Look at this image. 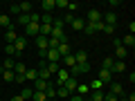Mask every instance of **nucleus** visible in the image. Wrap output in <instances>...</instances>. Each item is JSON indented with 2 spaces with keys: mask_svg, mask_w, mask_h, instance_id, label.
I'll list each match as a JSON object with an SVG mask.
<instances>
[{
  "mask_svg": "<svg viewBox=\"0 0 135 101\" xmlns=\"http://www.w3.org/2000/svg\"><path fill=\"white\" fill-rule=\"evenodd\" d=\"M104 101H117V97H115V94H110V92H108V94H104Z\"/></svg>",
  "mask_w": 135,
  "mask_h": 101,
  "instance_id": "a19ab883",
  "label": "nucleus"
},
{
  "mask_svg": "<svg viewBox=\"0 0 135 101\" xmlns=\"http://www.w3.org/2000/svg\"><path fill=\"white\" fill-rule=\"evenodd\" d=\"M63 88H65L70 94H74V92H77V88H79V81H77L74 77H68V79H65V83H63Z\"/></svg>",
  "mask_w": 135,
  "mask_h": 101,
  "instance_id": "f257e3e1",
  "label": "nucleus"
},
{
  "mask_svg": "<svg viewBox=\"0 0 135 101\" xmlns=\"http://www.w3.org/2000/svg\"><path fill=\"white\" fill-rule=\"evenodd\" d=\"M32 99H34V101H47V94H45V92H38V90H34Z\"/></svg>",
  "mask_w": 135,
  "mask_h": 101,
  "instance_id": "b1692460",
  "label": "nucleus"
},
{
  "mask_svg": "<svg viewBox=\"0 0 135 101\" xmlns=\"http://www.w3.org/2000/svg\"><path fill=\"white\" fill-rule=\"evenodd\" d=\"M5 54L9 58H16V47H14V45H5Z\"/></svg>",
  "mask_w": 135,
  "mask_h": 101,
  "instance_id": "c85d7f7f",
  "label": "nucleus"
},
{
  "mask_svg": "<svg viewBox=\"0 0 135 101\" xmlns=\"http://www.w3.org/2000/svg\"><path fill=\"white\" fill-rule=\"evenodd\" d=\"M18 25H29V14H18Z\"/></svg>",
  "mask_w": 135,
  "mask_h": 101,
  "instance_id": "c756f323",
  "label": "nucleus"
},
{
  "mask_svg": "<svg viewBox=\"0 0 135 101\" xmlns=\"http://www.w3.org/2000/svg\"><path fill=\"white\" fill-rule=\"evenodd\" d=\"M128 34H131V36L135 34V23H131V25H128Z\"/></svg>",
  "mask_w": 135,
  "mask_h": 101,
  "instance_id": "c03bdc74",
  "label": "nucleus"
},
{
  "mask_svg": "<svg viewBox=\"0 0 135 101\" xmlns=\"http://www.w3.org/2000/svg\"><path fill=\"white\" fill-rule=\"evenodd\" d=\"M14 47H16V58H18L20 54H23V49L27 47V38H25V36H18L16 43H14Z\"/></svg>",
  "mask_w": 135,
  "mask_h": 101,
  "instance_id": "f03ea898",
  "label": "nucleus"
},
{
  "mask_svg": "<svg viewBox=\"0 0 135 101\" xmlns=\"http://www.w3.org/2000/svg\"><path fill=\"white\" fill-rule=\"evenodd\" d=\"M9 14H20V5H9Z\"/></svg>",
  "mask_w": 135,
  "mask_h": 101,
  "instance_id": "e433bc0d",
  "label": "nucleus"
},
{
  "mask_svg": "<svg viewBox=\"0 0 135 101\" xmlns=\"http://www.w3.org/2000/svg\"><path fill=\"white\" fill-rule=\"evenodd\" d=\"M14 63H16V58H2V72L5 70H14Z\"/></svg>",
  "mask_w": 135,
  "mask_h": 101,
  "instance_id": "aec40b11",
  "label": "nucleus"
},
{
  "mask_svg": "<svg viewBox=\"0 0 135 101\" xmlns=\"http://www.w3.org/2000/svg\"><path fill=\"white\" fill-rule=\"evenodd\" d=\"M54 88H56V99H70V92L63 85H54Z\"/></svg>",
  "mask_w": 135,
  "mask_h": 101,
  "instance_id": "f3484780",
  "label": "nucleus"
},
{
  "mask_svg": "<svg viewBox=\"0 0 135 101\" xmlns=\"http://www.w3.org/2000/svg\"><path fill=\"white\" fill-rule=\"evenodd\" d=\"M61 20H63V23H72V20H74V16H72V14H70V11H68V14H65V16H63V18H61Z\"/></svg>",
  "mask_w": 135,
  "mask_h": 101,
  "instance_id": "ea45409f",
  "label": "nucleus"
},
{
  "mask_svg": "<svg viewBox=\"0 0 135 101\" xmlns=\"http://www.w3.org/2000/svg\"><path fill=\"white\" fill-rule=\"evenodd\" d=\"M52 23H54L52 14H43V16H41V25H52Z\"/></svg>",
  "mask_w": 135,
  "mask_h": 101,
  "instance_id": "cd10ccee",
  "label": "nucleus"
},
{
  "mask_svg": "<svg viewBox=\"0 0 135 101\" xmlns=\"http://www.w3.org/2000/svg\"><path fill=\"white\" fill-rule=\"evenodd\" d=\"M0 25H2L5 29H14V25H11V18H9L7 14H0Z\"/></svg>",
  "mask_w": 135,
  "mask_h": 101,
  "instance_id": "dca6fc26",
  "label": "nucleus"
},
{
  "mask_svg": "<svg viewBox=\"0 0 135 101\" xmlns=\"http://www.w3.org/2000/svg\"><path fill=\"white\" fill-rule=\"evenodd\" d=\"M99 20H101V11H97V9L88 11V20L86 23H99Z\"/></svg>",
  "mask_w": 135,
  "mask_h": 101,
  "instance_id": "1a4fd4ad",
  "label": "nucleus"
},
{
  "mask_svg": "<svg viewBox=\"0 0 135 101\" xmlns=\"http://www.w3.org/2000/svg\"><path fill=\"white\" fill-rule=\"evenodd\" d=\"M110 94L124 97V88H122V83H110Z\"/></svg>",
  "mask_w": 135,
  "mask_h": 101,
  "instance_id": "ddd939ff",
  "label": "nucleus"
},
{
  "mask_svg": "<svg viewBox=\"0 0 135 101\" xmlns=\"http://www.w3.org/2000/svg\"><path fill=\"white\" fill-rule=\"evenodd\" d=\"M77 7H79V5H77V2H70V5H68V11H70V14H72V11H74V9H77Z\"/></svg>",
  "mask_w": 135,
  "mask_h": 101,
  "instance_id": "37998d69",
  "label": "nucleus"
},
{
  "mask_svg": "<svg viewBox=\"0 0 135 101\" xmlns=\"http://www.w3.org/2000/svg\"><path fill=\"white\" fill-rule=\"evenodd\" d=\"M65 101H86V99H83V97H79L77 92H74V94H70V99H65Z\"/></svg>",
  "mask_w": 135,
  "mask_h": 101,
  "instance_id": "58836bf2",
  "label": "nucleus"
},
{
  "mask_svg": "<svg viewBox=\"0 0 135 101\" xmlns=\"http://www.w3.org/2000/svg\"><path fill=\"white\" fill-rule=\"evenodd\" d=\"M68 0H54V7H61V9H68Z\"/></svg>",
  "mask_w": 135,
  "mask_h": 101,
  "instance_id": "f704fd0d",
  "label": "nucleus"
},
{
  "mask_svg": "<svg viewBox=\"0 0 135 101\" xmlns=\"http://www.w3.org/2000/svg\"><path fill=\"white\" fill-rule=\"evenodd\" d=\"M77 72L79 74H88V72H90V63H79V65H77Z\"/></svg>",
  "mask_w": 135,
  "mask_h": 101,
  "instance_id": "5701e85b",
  "label": "nucleus"
},
{
  "mask_svg": "<svg viewBox=\"0 0 135 101\" xmlns=\"http://www.w3.org/2000/svg\"><path fill=\"white\" fill-rule=\"evenodd\" d=\"M11 101H25V99H23L20 94H16V97H11Z\"/></svg>",
  "mask_w": 135,
  "mask_h": 101,
  "instance_id": "a18cd8bd",
  "label": "nucleus"
},
{
  "mask_svg": "<svg viewBox=\"0 0 135 101\" xmlns=\"http://www.w3.org/2000/svg\"><path fill=\"white\" fill-rule=\"evenodd\" d=\"M92 25H95V34H97V32H101V29H104V23H101V20H99V23H92Z\"/></svg>",
  "mask_w": 135,
  "mask_h": 101,
  "instance_id": "79ce46f5",
  "label": "nucleus"
},
{
  "mask_svg": "<svg viewBox=\"0 0 135 101\" xmlns=\"http://www.w3.org/2000/svg\"><path fill=\"white\" fill-rule=\"evenodd\" d=\"M45 94H47V101H50V99H56V88H54L52 83H50V85H47V90H45Z\"/></svg>",
  "mask_w": 135,
  "mask_h": 101,
  "instance_id": "393cba45",
  "label": "nucleus"
},
{
  "mask_svg": "<svg viewBox=\"0 0 135 101\" xmlns=\"http://www.w3.org/2000/svg\"><path fill=\"white\" fill-rule=\"evenodd\" d=\"M70 25H72L74 32H83V27H86V20H83V18H74Z\"/></svg>",
  "mask_w": 135,
  "mask_h": 101,
  "instance_id": "9b49d317",
  "label": "nucleus"
},
{
  "mask_svg": "<svg viewBox=\"0 0 135 101\" xmlns=\"http://www.w3.org/2000/svg\"><path fill=\"white\" fill-rule=\"evenodd\" d=\"M56 52H59V56H68V54H72V47H70V43H61V45H59V47H56Z\"/></svg>",
  "mask_w": 135,
  "mask_h": 101,
  "instance_id": "423d86ee",
  "label": "nucleus"
},
{
  "mask_svg": "<svg viewBox=\"0 0 135 101\" xmlns=\"http://www.w3.org/2000/svg\"><path fill=\"white\" fill-rule=\"evenodd\" d=\"M115 56H117V61H124V58L128 56V49H126L124 45H119V47H115Z\"/></svg>",
  "mask_w": 135,
  "mask_h": 101,
  "instance_id": "9d476101",
  "label": "nucleus"
},
{
  "mask_svg": "<svg viewBox=\"0 0 135 101\" xmlns=\"http://www.w3.org/2000/svg\"><path fill=\"white\" fill-rule=\"evenodd\" d=\"M0 72H2V58H0Z\"/></svg>",
  "mask_w": 135,
  "mask_h": 101,
  "instance_id": "49530a36",
  "label": "nucleus"
},
{
  "mask_svg": "<svg viewBox=\"0 0 135 101\" xmlns=\"http://www.w3.org/2000/svg\"><path fill=\"white\" fill-rule=\"evenodd\" d=\"M88 90H90V88H88V85H79V88H77L79 97H81V94H88Z\"/></svg>",
  "mask_w": 135,
  "mask_h": 101,
  "instance_id": "4c0bfd02",
  "label": "nucleus"
},
{
  "mask_svg": "<svg viewBox=\"0 0 135 101\" xmlns=\"http://www.w3.org/2000/svg\"><path fill=\"white\" fill-rule=\"evenodd\" d=\"M63 63H65L68 67H74V65H77V61H74V56H72V54H68V56H63Z\"/></svg>",
  "mask_w": 135,
  "mask_h": 101,
  "instance_id": "bb28decb",
  "label": "nucleus"
},
{
  "mask_svg": "<svg viewBox=\"0 0 135 101\" xmlns=\"http://www.w3.org/2000/svg\"><path fill=\"white\" fill-rule=\"evenodd\" d=\"M16 38H18V34H16L14 29H7V32H5V43H7V45H14Z\"/></svg>",
  "mask_w": 135,
  "mask_h": 101,
  "instance_id": "6e6552de",
  "label": "nucleus"
},
{
  "mask_svg": "<svg viewBox=\"0 0 135 101\" xmlns=\"http://www.w3.org/2000/svg\"><path fill=\"white\" fill-rule=\"evenodd\" d=\"M36 79H38V72L36 70H27L25 72V81H36Z\"/></svg>",
  "mask_w": 135,
  "mask_h": 101,
  "instance_id": "4be33fe9",
  "label": "nucleus"
},
{
  "mask_svg": "<svg viewBox=\"0 0 135 101\" xmlns=\"http://www.w3.org/2000/svg\"><path fill=\"white\" fill-rule=\"evenodd\" d=\"M99 81L101 83H113V72L110 70H99Z\"/></svg>",
  "mask_w": 135,
  "mask_h": 101,
  "instance_id": "0eeeda50",
  "label": "nucleus"
},
{
  "mask_svg": "<svg viewBox=\"0 0 135 101\" xmlns=\"http://www.w3.org/2000/svg\"><path fill=\"white\" fill-rule=\"evenodd\" d=\"M122 45H124L126 49H133V47H135V36H131V34H128V36L122 41Z\"/></svg>",
  "mask_w": 135,
  "mask_h": 101,
  "instance_id": "a211bd4d",
  "label": "nucleus"
},
{
  "mask_svg": "<svg viewBox=\"0 0 135 101\" xmlns=\"http://www.w3.org/2000/svg\"><path fill=\"white\" fill-rule=\"evenodd\" d=\"M88 101H104V92H101V90H95V92L90 94V99H88Z\"/></svg>",
  "mask_w": 135,
  "mask_h": 101,
  "instance_id": "a878e982",
  "label": "nucleus"
},
{
  "mask_svg": "<svg viewBox=\"0 0 135 101\" xmlns=\"http://www.w3.org/2000/svg\"><path fill=\"white\" fill-rule=\"evenodd\" d=\"M104 34H108V36H113V32H115V25H104V29H101Z\"/></svg>",
  "mask_w": 135,
  "mask_h": 101,
  "instance_id": "c9c22d12",
  "label": "nucleus"
},
{
  "mask_svg": "<svg viewBox=\"0 0 135 101\" xmlns=\"http://www.w3.org/2000/svg\"><path fill=\"white\" fill-rule=\"evenodd\" d=\"M27 36H34V38L38 36V23H29L27 27H25V38H27Z\"/></svg>",
  "mask_w": 135,
  "mask_h": 101,
  "instance_id": "7ed1b4c3",
  "label": "nucleus"
},
{
  "mask_svg": "<svg viewBox=\"0 0 135 101\" xmlns=\"http://www.w3.org/2000/svg\"><path fill=\"white\" fill-rule=\"evenodd\" d=\"M124 70H126V63H124V61H113L110 72H117V74H119V72H124Z\"/></svg>",
  "mask_w": 135,
  "mask_h": 101,
  "instance_id": "2eb2a0df",
  "label": "nucleus"
},
{
  "mask_svg": "<svg viewBox=\"0 0 135 101\" xmlns=\"http://www.w3.org/2000/svg\"><path fill=\"white\" fill-rule=\"evenodd\" d=\"M25 72H27V65H25L23 61H16L14 63V74L16 77H25Z\"/></svg>",
  "mask_w": 135,
  "mask_h": 101,
  "instance_id": "20e7f679",
  "label": "nucleus"
},
{
  "mask_svg": "<svg viewBox=\"0 0 135 101\" xmlns=\"http://www.w3.org/2000/svg\"><path fill=\"white\" fill-rule=\"evenodd\" d=\"M32 94H34L32 88H23V92H20V97H23V99H32Z\"/></svg>",
  "mask_w": 135,
  "mask_h": 101,
  "instance_id": "473e14b6",
  "label": "nucleus"
},
{
  "mask_svg": "<svg viewBox=\"0 0 135 101\" xmlns=\"http://www.w3.org/2000/svg\"><path fill=\"white\" fill-rule=\"evenodd\" d=\"M110 67H113V56H108V58L101 61V70H110Z\"/></svg>",
  "mask_w": 135,
  "mask_h": 101,
  "instance_id": "7c9ffc66",
  "label": "nucleus"
},
{
  "mask_svg": "<svg viewBox=\"0 0 135 101\" xmlns=\"http://www.w3.org/2000/svg\"><path fill=\"white\" fill-rule=\"evenodd\" d=\"M50 101H61V99H50Z\"/></svg>",
  "mask_w": 135,
  "mask_h": 101,
  "instance_id": "de8ad7c7",
  "label": "nucleus"
},
{
  "mask_svg": "<svg viewBox=\"0 0 135 101\" xmlns=\"http://www.w3.org/2000/svg\"><path fill=\"white\" fill-rule=\"evenodd\" d=\"M72 56H74V61H77V65H79V63H88V52H86V49H77Z\"/></svg>",
  "mask_w": 135,
  "mask_h": 101,
  "instance_id": "39448f33",
  "label": "nucleus"
},
{
  "mask_svg": "<svg viewBox=\"0 0 135 101\" xmlns=\"http://www.w3.org/2000/svg\"><path fill=\"white\" fill-rule=\"evenodd\" d=\"M68 77H70V74H68V70H63V67H61V70L56 72V85H63Z\"/></svg>",
  "mask_w": 135,
  "mask_h": 101,
  "instance_id": "f8f14e48",
  "label": "nucleus"
},
{
  "mask_svg": "<svg viewBox=\"0 0 135 101\" xmlns=\"http://www.w3.org/2000/svg\"><path fill=\"white\" fill-rule=\"evenodd\" d=\"M41 9H43L45 14H50V11L54 9V0H43V2H41Z\"/></svg>",
  "mask_w": 135,
  "mask_h": 101,
  "instance_id": "6ab92c4d",
  "label": "nucleus"
},
{
  "mask_svg": "<svg viewBox=\"0 0 135 101\" xmlns=\"http://www.w3.org/2000/svg\"><path fill=\"white\" fill-rule=\"evenodd\" d=\"M47 85H50V83L43 81V79H36V81H34V90H38V92H45V90H47Z\"/></svg>",
  "mask_w": 135,
  "mask_h": 101,
  "instance_id": "4468645a",
  "label": "nucleus"
},
{
  "mask_svg": "<svg viewBox=\"0 0 135 101\" xmlns=\"http://www.w3.org/2000/svg\"><path fill=\"white\" fill-rule=\"evenodd\" d=\"M0 74H2V79H5L7 83H9V81H16V74H14V70H5V72H0Z\"/></svg>",
  "mask_w": 135,
  "mask_h": 101,
  "instance_id": "412c9836",
  "label": "nucleus"
},
{
  "mask_svg": "<svg viewBox=\"0 0 135 101\" xmlns=\"http://www.w3.org/2000/svg\"><path fill=\"white\" fill-rule=\"evenodd\" d=\"M101 85H104V83H101L99 79H97V81H92V83H90V85H88V88H90V90L95 92V90H101Z\"/></svg>",
  "mask_w": 135,
  "mask_h": 101,
  "instance_id": "72a5a7b5",
  "label": "nucleus"
},
{
  "mask_svg": "<svg viewBox=\"0 0 135 101\" xmlns=\"http://www.w3.org/2000/svg\"><path fill=\"white\" fill-rule=\"evenodd\" d=\"M59 70H61V67H59V63H47V72L52 74V77L59 72Z\"/></svg>",
  "mask_w": 135,
  "mask_h": 101,
  "instance_id": "2f4dec72",
  "label": "nucleus"
}]
</instances>
